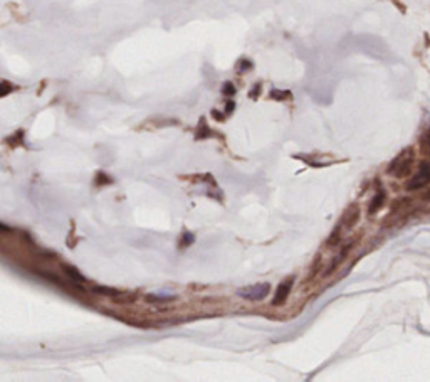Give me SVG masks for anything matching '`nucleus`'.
<instances>
[{
	"label": "nucleus",
	"mask_w": 430,
	"mask_h": 382,
	"mask_svg": "<svg viewBox=\"0 0 430 382\" xmlns=\"http://www.w3.org/2000/svg\"><path fill=\"white\" fill-rule=\"evenodd\" d=\"M420 144H422V152H424L425 155H427V157H430V128H429L427 132H424Z\"/></svg>",
	"instance_id": "9d476101"
},
{
	"label": "nucleus",
	"mask_w": 430,
	"mask_h": 382,
	"mask_svg": "<svg viewBox=\"0 0 430 382\" xmlns=\"http://www.w3.org/2000/svg\"><path fill=\"white\" fill-rule=\"evenodd\" d=\"M234 108H235L234 101H227V104H225V114H232V113H234Z\"/></svg>",
	"instance_id": "f3484780"
},
{
	"label": "nucleus",
	"mask_w": 430,
	"mask_h": 382,
	"mask_svg": "<svg viewBox=\"0 0 430 382\" xmlns=\"http://www.w3.org/2000/svg\"><path fill=\"white\" fill-rule=\"evenodd\" d=\"M271 292V284L269 283H259V284H251V286L240 288L239 290V296L246 298L249 302H261Z\"/></svg>",
	"instance_id": "7ed1b4c3"
},
{
	"label": "nucleus",
	"mask_w": 430,
	"mask_h": 382,
	"mask_svg": "<svg viewBox=\"0 0 430 382\" xmlns=\"http://www.w3.org/2000/svg\"><path fill=\"white\" fill-rule=\"evenodd\" d=\"M212 116L217 118V120H219V122H224V120H225V113L222 114L220 112H217V110H212Z\"/></svg>",
	"instance_id": "a211bd4d"
},
{
	"label": "nucleus",
	"mask_w": 430,
	"mask_h": 382,
	"mask_svg": "<svg viewBox=\"0 0 430 382\" xmlns=\"http://www.w3.org/2000/svg\"><path fill=\"white\" fill-rule=\"evenodd\" d=\"M269 96H271L272 100H277V101H284V100H289V98H291V91L272 90Z\"/></svg>",
	"instance_id": "9b49d317"
},
{
	"label": "nucleus",
	"mask_w": 430,
	"mask_h": 382,
	"mask_svg": "<svg viewBox=\"0 0 430 382\" xmlns=\"http://www.w3.org/2000/svg\"><path fill=\"white\" fill-rule=\"evenodd\" d=\"M360 218V209L358 206H351L348 210H346V228H353V224H357V220Z\"/></svg>",
	"instance_id": "6e6552de"
},
{
	"label": "nucleus",
	"mask_w": 430,
	"mask_h": 382,
	"mask_svg": "<svg viewBox=\"0 0 430 382\" xmlns=\"http://www.w3.org/2000/svg\"><path fill=\"white\" fill-rule=\"evenodd\" d=\"M145 300L150 303H168V302H173L175 296L173 294H155L153 293V294H146Z\"/></svg>",
	"instance_id": "1a4fd4ad"
},
{
	"label": "nucleus",
	"mask_w": 430,
	"mask_h": 382,
	"mask_svg": "<svg viewBox=\"0 0 430 382\" xmlns=\"http://www.w3.org/2000/svg\"><path fill=\"white\" fill-rule=\"evenodd\" d=\"M385 197H387L385 190H382V188H378L377 194L373 196V199H372V202H370V206H368V214H370V216L377 214L378 210L382 209L383 204H385Z\"/></svg>",
	"instance_id": "39448f33"
},
{
	"label": "nucleus",
	"mask_w": 430,
	"mask_h": 382,
	"mask_svg": "<svg viewBox=\"0 0 430 382\" xmlns=\"http://www.w3.org/2000/svg\"><path fill=\"white\" fill-rule=\"evenodd\" d=\"M414 162H415V152H414V148H412V146L404 148L394 160H392V164L388 165L387 174H388V176H392V177H397V178H405V177L410 176V172H412Z\"/></svg>",
	"instance_id": "f257e3e1"
},
{
	"label": "nucleus",
	"mask_w": 430,
	"mask_h": 382,
	"mask_svg": "<svg viewBox=\"0 0 430 382\" xmlns=\"http://www.w3.org/2000/svg\"><path fill=\"white\" fill-rule=\"evenodd\" d=\"M293 284H294V278L284 280V282L281 283L279 286H277V292H276V294H274L272 305H274V306L284 305L286 300H288V296H289V293H291V290H293Z\"/></svg>",
	"instance_id": "20e7f679"
},
{
	"label": "nucleus",
	"mask_w": 430,
	"mask_h": 382,
	"mask_svg": "<svg viewBox=\"0 0 430 382\" xmlns=\"http://www.w3.org/2000/svg\"><path fill=\"white\" fill-rule=\"evenodd\" d=\"M96 186H108V184L113 182V178L106 176L104 172H98V176H96Z\"/></svg>",
	"instance_id": "4468645a"
},
{
	"label": "nucleus",
	"mask_w": 430,
	"mask_h": 382,
	"mask_svg": "<svg viewBox=\"0 0 430 382\" xmlns=\"http://www.w3.org/2000/svg\"><path fill=\"white\" fill-rule=\"evenodd\" d=\"M252 68H254V64H252V61H249V59H240L239 64H237V71H239V72L251 71Z\"/></svg>",
	"instance_id": "ddd939ff"
},
{
	"label": "nucleus",
	"mask_w": 430,
	"mask_h": 382,
	"mask_svg": "<svg viewBox=\"0 0 430 382\" xmlns=\"http://www.w3.org/2000/svg\"><path fill=\"white\" fill-rule=\"evenodd\" d=\"M92 293L96 294H103V296H111V298H118L119 296V292L111 286H103V284H96L92 286Z\"/></svg>",
	"instance_id": "0eeeda50"
},
{
	"label": "nucleus",
	"mask_w": 430,
	"mask_h": 382,
	"mask_svg": "<svg viewBox=\"0 0 430 382\" xmlns=\"http://www.w3.org/2000/svg\"><path fill=\"white\" fill-rule=\"evenodd\" d=\"M62 270H64V273L67 274V278L71 280V282H74V283L86 282L84 276H82V274L79 273V271H77L76 268H74V266H71V264H62Z\"/></svg>",
	"instance_id": "423d86ee"
},
{
	"label": "nucleus",
	"mask_w": 430,
	"mask_h": 382,
	"mask_svg": "<svg viewBox=\"0 0 430 382\" xmlns=\"http://www.w3.org/2000/svg\"><path fill=\"white\" fill-rule=\"evenodd\" d=\"M340 242V228L336 229L335 232H333V236L330 238V241H328V244L330 246H335V244H338Z\"/></svg>",
	"instance_id": "dca6fc26"
},
{
	"label": "nucleus",
	"mask_w": 430,
	"mask_h": 382,
	"mask_svg": "<svg viewBox=\"0 0 430 382\" xmlns=\"http://www.w3.org/2000/svg\"><path fill=\"white\" fill-rule=\"evenodd\" d=\"M259 90H261V84L254 86L252 91H251V94H249V96H251V98H257V96H259Z\"/></svg>",
	"instance_id": "6ab92c4d"
},
{
	"label": "nucleus",
	"mask_w": 430,
	"mask_h": 382,
	"mask_svg": "<svg viewBox=\"0 0 430 382\" xmlns=\"http://www.w3.org/2000/svg\"><path fill=\"white\" fill-rule=\"evenodd\" d=\"M424 200H430V190L424 194Z\"/></svg>",
	"instance_id": "aec40b11"
},
{
	"label": "nucleus",
	"mask_w": 430,
	"mask_h": 382,
	"mask_svg": "<svg viewBox=\"0 0 430 382\" xmlns=\"http://www.w3.org/2000/svg\"><path fill=\"white\" fill-rule=\"evenodd\" d=\"M235 93H237V90H235L232 81H225L224 84H222V94L224 96H234Z\"/></svg>",
	"instance_id": "f8f14e48"
},
{
	"label": "nucleus",
	"mask_w": 430,
	"mask_h": 382,
	"mask_svg": "<svg viewBox=\"0 0 430 382\" xmlns=\"http://www.w3.org/2000/svg\"><path fill=\"white\" fill-rule=\"evenodd\" d=\"M430 184V162H422L419 165V168L415 170V174L412 176L409 182H407L405 188L407 190H419V188H424L425 186Z\"/></svg>",
	"instance_id": "f03ea898"
},
{
	"label": "nucleus",
	"mask_w": 430,
	"mask_h": 382,
	"mask_svg": "<svg viewBox=\"0 0 430 382\" xmlns=\"http://www.w3.org/2000/svg\"><path fill=\"white\" fill-rule=\"evenodd\" d=\"M193 239H195V236H193L192 232H183V236H182V242H180V248H187V246H190L192 242H193Z\"/></svg>",
	"instance_id": "2eb2a0df"
}]
</instances>
